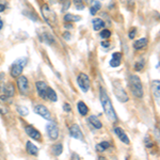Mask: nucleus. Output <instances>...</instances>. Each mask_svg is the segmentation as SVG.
<instances>
[{"mask_svg": "<svg viewBox=\"0 0 160 160\" xmlns=\"http://www.w3.org/2000/svg\"><path fill=\"white\" fill-rule=\"evenodd\" d=\"M99 97H100V102H102V109L105 111V114L106 117L108 118V120L110 122H117L118 121V117H117V113H115L114 109H113V106H112V102L108 96L107 92H106L105 89H100V92H99Z\"/></svg>", "mask_w": 160, "mask_h": 160, "instance_id": "1", "label": "nucleus"}, {"mask_svg": "<svg viewBox=\"0 0 160 160\" xmlns=\"http://www.w3.org/2000/svg\"><path fill=\"white\" fill-rule=\"evenodd\" d=\"M128 86L130 88V91L132 95L137 98L143 97V86H142L141 79L136 75H131L128 79Z\"/></svg>", "mask_w": 160, "mask_h": 160, "instance_id": "2", "label": "nucleus"}, {"mask_svg": "<svg viewBox=\"0 0 160 160\" xmlns=\"http://www.w3.org/2000/svg\"><path fill=\"white\" fill-rule=\"evenodd\" d=\"M113 90H114V94H115V97L120 100L121 102H128L129 97H128L127 93L125 92V90L123 89L122 84L120 83L118 81H114L113 82Z\"/></svg>", "mask_w": 160, "mask_h": 160, "instance_id": "3", "label": "nucleus"}, {"mask_svg": "<svg viewBox=\"0 0 160 160\" xmlns=\"http://www.w3.org/2000/svg\"><path fill=\"white\" fill-rule=\"evenodd\" d=\"M42 14L43 17L45 18L46 22H48L49 25H55L57 22V16L55 14V12H52L50 10V8L47 6V4H44L42 7Z\"/></svg>", "mask_w": 160, "mask_h": 160, "instance_id": "4", "label": "nucleus"}, {"mask_svg": "<svg viewBox=\"0 0 160 160\" xmlns=\"http://www.w3.org/2000/svg\"><path fill=\"white\" fill-rule=\"evenodd\" d=\"M77 83L80 87V89L83 92H88L91 87V82H90V78L88 77V75L84 73H80L79 76L77 77Z\"/></svg>", "mask_w": 160, "mask_h": 160, "instance_id": "5", "label": "nucleus"}, {"mask_svg": "<svg viewBox=\"0 0 160 160\" xmlns=\"http://www.w3.org/2000/svg\"><path fill=\"white\" fill-rule=\"evenodd\" d=\"M46 130H47V135L51 140H57L59 137V128L55 123H49L46 126Z\"/></svg>", "mask_w": 160, "mask_h": 160, "instance_id": "6", "label": "nucleus"}, {"mask_svg": "<svg viewBox=\"0 0 160 160\" xmlns=\"http://www.w3.org/2000/svg\"><path fill=\"white\" fill-rule=\"evenodd\" d=\"M17 87L19 89V92L22 94H27L29 91V82L25 76H19L17 79Z\"/></svg>", "mask_w": 160, "mask_h": 160, "instance_id": "7", "label": "nucleus"}, {"mask_svg": "<svg viewBox=\"0 0 160 160\" xmlns=\"http://www.w3.org/2000/svg\"><path fill=\"white\" fill-rule=\"evenodd\" d=\"M34 112L37 113V114L41 115L42 118H44L45 120H51V114H50L49 110H48L44 105H37L35 106Z\"/></svg>", "mask_w": 160, "mask_h": 160, "instance_id": "8", "label": "nucleus"}, {"mask_svg": "<svg viewBox=\"0 0 160 160\" xmlns=\"http://www.w3.org/2000/svg\"><path fill=\"white\" fill-rule=\"evenodd\" d=\"M69 136L73 137L75 139H78V140L83 141V135H82V131L79 128L78 125L74 124L69 127Z\"/></svg>", "mask_w": 160, "mask_h": 160, "instance_id": "9", "label": "nucleus"}, {"mask_svg": "<svg viewBox=\"0 0 160 160\" xmlns=\"http://www.w3.org/2000/svg\"><path fill=\"white\" fill-rule=\"evenodd\" d=\"M26 132L27 135L30 137V138L34 139V140H38V141H42V135L40 133V131L38 129H35L33 126H27L26 127Z\"/></svg>", "mask_w": 160, "mask_h": 160, "instance_id": "10", "label": "nucleus"}, {"mask_svg": "<svg viewBox=\"0 0 160 160\" xmlns=\"http://www.w3.org/2000/svg\"><path fill=\"white\" fill-rule=\"evenodd\" d=\"M152 92H153L155 100H156L157 104L159 105V102H160V81L158 79L154 80V81L152 82Z\"/></svg>", "mask_w": 160, "mask_h": 160, "instance_id": "11", "label": "nucleus"}, {"mask_svg": "<svg viewBox=\"0 0 160 160\" xmlns=\"http://www.w3.org/2000/svg\"><path fill=\"white\" fill-rule=\"evenodd\" d=\"M47 89H48V86L43 81H38L37 82V90H38V93L40 95L41 98L43 99H46V93H47Z\"/></svg>", "mask_w": 160, "mask_h": 160, "instance_id": "12", "label": "nucleus"}, {"mask_svg": "<svg viewBox=\"0 0 160 160\" xmlns=\"http://www.w3.org/2000/svg\"><path fill=\"white\" fill-rule=\"evenodd\" d=\"M22 69H24V66L20 65L17 62H14L13 65L11 66V76L13 78H18L20 74L22 73Z\"/></svg>", "mask_w": 160, "mask_h": 160, "instance_id": "13", "label": "nucleus"}, {"mask_svg": "<svg viewBox=\"0 0 160 160\" xmlns=\"http://www.w3.org/2000/svg\"><path fill=\"white\" fill-rule=\"evenodd\" d=\"M113 130H114V133L118 137V139H120L123 143H125V144H129L130 143V141H129V139H128L127 135H126L125 131H124L121 127H115Z\"/></svg>", "mask_w": 160, "mask_h": 160, "instance_id": "14", "label": "nucleus"}, {"mask_svg": "<svg viewBox=\"0 0 160 160\" xmlns=\"http://www.w3.org/2000/svg\"><path fill=\"white\" fill-rule=\"evenodd\" d=\"M26 151H27V153H28V154L33 155V156L38 155V146H37V145H34V144H33L31 141H28L27 143H26Z\"/></svg>", "mask_w": 160, "mask_h": 160, "instance_id": "15", "label": "nucleus"}, {"mask_svg": "<svg viewBox=\"0 0 160 160\" xmlns=\"http://www.w3.org/2000/svg\"><path fill=\"white\" fill-rule=\"evenodd\" d=\"M148 40L146 38H139L138 41H136V42L133 43V47H135V49H142V48H144L145 46H148Z\"/></svg>", "mask_w": 160, "mask_h": 160, "instance_id": "16", "label": "nucleus"}, {"mask_svg": "<svg viewBox=\"0 0 160 160\" xmlns=\"http://www.w3.org/2000/svg\"><path fill=\"white\" fill-rule=\"evenodd\" d=\"M89 122L93 126V127H95L96 129H100V128L102 127V122H100V121L96 117H94V115H92V117L89 118Z\"/></svg>", "mask_w": 160, "mask_h": 160, "instance_id": "17", "label": "nucleus"}, {"mask_svg": "<svg viewBox=\"0 0 160 160\" xmlns=\"http://www.w3.org/2000/svg\"><path fill=\"white\" fill-rule=\"evenodd\" d=\"M77 109H78L79 113L81 115H87L88 112H89V108H88V106L84 104L83 102H79L78 104H77Z\"/></svg>", "mask_w": 160, "mask_h": 160, "instance_id": "18", "label": "nucleus"}, {"mask_svg": "<svg viewBox=\"0 0 160 160\" xmlns=\"http://www.w3.org/2000/svg\"><path fill=\"white\" fill-rule=\"evenodd\" d=\"M105 27V22L104 20H102L100 18H95L93 19V28H94L95 31H98L100 29Z\"/></svg>", "mask_w": 160, "mask_h": 160, "instance_id": "19", "label": "nucleus"}, {"mask_svg": "<svg viewBox=\"0 0 160 160\" xmlns=\"http://www.w3.org/2000/svg\"><path fill=\"white\" fill-rule=\"evenodd\" d=\"M46 98H48L51 102H57L58 100V96H57V93L53 91L51 88L48 87L47 89V93H46Z\"/></svg>", "mask_w": 160, "mask_h": 160, "instance_id": "20", "label": "nucleus"}, {"mask_svg": "<svg viewBox=\"0 0 160 160\" xmlns=\"http://www.w3.org/2000/svg\"><path fill=\"white\" fill-rule=\"evenodd\" d=\"M51 152L55 156H60L63 152V145L61 143H58V144H55V145L51 148Z\"/></svg>", "mask_w": 160, "mask_h": 160, "instance_id": "21", "label": "nucleus"}, {"mask_svg": "<svg viewBox=\"0 0 160 160\" xmlns=\"http://www.w3.org/2000/svg\"><path fill=\"white\" fill-rule=\"evenodd\" d=\"M92 7L90 8V12H91L92 15H95L97 13V11H99V9L102 8V4L98 1H93L92 2Z\"/></svg>", "mask_w": 160, "mask_h": 160, "instance_id": "22", "label": "nucleus"}, {"mask_svg": "<svg viewBox=\"0 0 160 160\" xmlns=\"http://www.w3.org/2000/svg\"><path fill=\"white\" fill-rule=\"evenodd\" d=\"M110 143L109 142H107V141H104V142H100V143H98L96 145V149L98 152H105L106 149H108L110 148Z\"/></svg>", "mask_w": 160, "mask_h": 160, "instance_id": "23", "label": "nucleus"}, {"mask_svg": "<svg viewBox=\"0 0 160 160\" xmlns=\"http://www.w3.org/2000/svg\"><path fill=\"white\" fill-rule=\"evenodd\" d=\"M81 19V17L78 16V15H73V14H66L64 16V20L66 22H78V20Z\"/></svg>", "mask_w": 160, "mask_h": 160, "instance_id": "24", "label": "nucleus"}, {"mask_svg": "<svg viewBox=\"0 0 160 160\" xmlns=\"http://www.w3.org/2000/svg\"><path fill=\"white\" fill-rule=\"evenodd\" d=\"M16 110L22 117H26V115L29 114V110H28V108H26L25 106H17Z\"/></svg>", "mask_w": 160, "mask_h": 160, "instance_id": "25", "label": "nucleus"}, {"mask_svg": "<svg viewBox=\"0 0 160 160\" xmlns=\"http://www.w3.org/2000/svg\"><path fill=\"white\" fill-rule=\"evenodd\" d=\"M111 37V32L108 29H104L100 32V38H104V40H108Z\"/></svg>", "mask_w": 160, "mask_h": 160, "instance_id": "26", "label": "nucleus"}, {"mask_svg": "<svg viewBox=\"0 0 160 160\" xmlns=\"http://www.w3.org/2000/svg\"><path fill=\"white\" fill-rule=\"evenodd\" d=\"M120 64H121V59H112L110 61V66H112V68H118Z\"/></svg>", "mask_w": 160, "mask_h": 160, "instance_id": "27", "label": "nucleus"}, {"mask_svg": "<svg viewBox=\"0 0 160 160\" xmlns=\"http://www.w3.org/2000/svg\"><path fill=\"white\" fill-rule=\"evenodd\" d=\"M74 3H75V6H76L77 9H79V10H82L84 8L82 0H74Z\"/></svg>", "mask_w": 160, "mask_h": 160, "instance_id": "28", "label": "nucleus"}, {"mask_svg": "<svg viewBox=\"0 0 160 160\" xmlns=\"http://www.w3.org/2000/svg\"><path fill=\"white\" fill-rule=\"evenodd\" d=\"M143 68H144V61L143 60L140 61V62H137L136 63V66H135L136 71H141Z\"/></svg>", "mask_w": 160, "mask_h": 160, "instance_id": "29", "label": "nucleus"}, {"mask_svg": "<svg viewBox=\"0 0 160 160\" xmlns=\"http://www.w3.org/2000/svg\"><path fill=\"white\" fill-rule=\"evenodd\" d=\"M145 144H146V146H148V148H153V146H154V143L152 142L149 137H145Z\"/></svg>", "mask_w": 160, "mask_h": 160, "instance_id": "30", "label": "nucleus"}, {"mask_svg": "<svg viewBox=\"0 0 160 160\" xmlns=\"http://www.w3.org/2000/svg\"><path fill=\"white\" fill-rule=\"evenodd\" d=\"M7 112H8L7 107L3 104H2L1 102H0V113H1V114H6Z\"/></svg>", "mask_w": 160, "mask_h": 160, "instance_id": "31", "label": "nucleus"}, {"mask_svg": "<svg viewBox=\"0 0 160 160\" xmlns=\"http://www.w3.org/2000/svg\"><path fill=\"white\" fill-rule=\"evenodd\" d=\"M136 32H137V30H136V28H132L130 31H129V38H135L136 37Z\"/></svg>", "mask_w": 160, "mask_h": 160, "instance_id": "32", "label": "nucleus"}, {"mask_svg": "<svg viewBox=\"0 0 160 160\" xmlns=\"http://www.w3.org/2000/svg\"><path fill=\"white\" fill-rule=\"evenodd\" d=\"M63 109H64V111H66V112H71V111H72L71 106H69V105L68 104V102H65V104H64Z\"/></svg>", "mask_w": 160, "mask_h": 160, "instance_id": "33", "label": "nucleus"}, {"mask_svg": "<svg viewBox=\"0 0 160 160\" xmlns=\"http://www.w3.org/2000/svg\"><path fill=\"white\" fill-rule=\"evenodd\" d=\"M121 57H122V53L120 52H114L112 55V59H121Z\"/></svg>", "mask_w": 160, "mask_h": 160, "instance_id": "34", "label": "nucleus"}, {"mask_svg": "<svg viewBox=\"0 0 160 160\" xmlns=\"http://www.w3.org/2000/svg\"><path fill=\"white\" fill-rule=\"evenodd\" d=\"M102 47L108 48L110 46V42H109V41H104V42H102Z\"/></svg>", "mask_w": 160, "mask_h": 160, "instance_id": "35", "label": "nucleus"}, {"mask_svg": "<svg viewBox=\"0 0 160 160\" xmlns=\"http://www.w3.org/2000/svg\"><path fill=\"white\" fill-rule=\"evenodd\" d=\"M64 27H65L66 29H73V25L72 24H65L64 25Z\"/></svg>", "mask_w": 160, "mask_h": 160, "instance_id": "36", "label": "nucleus"}, {"mask_svg": "<svg viewBox=\"0 0 160 160\" xmlns=\"http://www.w3.org/2000/svg\"><path fill=\"white\" fill-rule=\"evenodd\" d=\"M64 38H65V40H69V38H71V34H69L68 32H66V33H64Z\"/></svg>", "mask_w": 160, "mask_h": 160, "instance_id": "37", "label": "nucleus"}, {"mask_svg": "<svg viewBox=\"0 0 160 160\" xmlns=\"http://www.w3.org/2000/svg\"><path fill=\"white\" fill-rule=\"evenodd\" d=\"M4 9H6V6L4 4H0V12H3Z\"/></svg>", "mask_w": 160, "mask_h": 160, "instance_id": "38", "label": "nucleus"}, {"mask_svg": "<svg viewBox=\"0 0 160 160\" xmlns=\"http://www.w3.org/2000/svg\"><path fill=\"white\" fill-rule=\"evenodd\" d=\"M73 160H80L78 155H77V154H74V155H73Z\"/></svg>", "mask_w": 160, "mask_h": 160, "instance_id": "39", "label": "nucleus"}, {"mask_svg": "<svg viewBox=\"0 0 160 160\" xmlns=\"http://www.w3.org/2000/svg\"><path fill=\"white\" fill-rule=\"evenodd\" d=\"M2 27H3V22H2V20H1V18H0V30L2 29Z\"/></svg>", "mask_w": 160, "mask_h": 160, "instance_id": "40", "label": "nucleus"}, {"mask_svg": "<svg viewBox=\"0 0 160 160\" xmlns=\"http://www.w3.org/2000/svg\"><path fill=\"white\" fill-rule=\"evenodd\" d=\"M68 6H69V2H66V4H65V7H64V10H66L68 8Z\"/></svg>", "mask_w": 160, "mask_h": 160, "instance_id": "41", "label": "nucleus"}, {"mask_svg": "<svg viewBox=\"0 0 160 160\" xmlns=\"http://www.w3.org/2000/svg\"><path fill=\"white\" fill-rule=\"evenodd\" d=\"M98 160H107L105 158V157H102V156H99V158H98Z\"/></svg>", "mask_w": 160, "mask_h": 160, "instance_id": "42", "label": "nucleus"}]
</instances>
